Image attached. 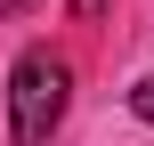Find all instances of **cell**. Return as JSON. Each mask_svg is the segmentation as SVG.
Instances as JSON below:
<instances>
[{"instance_id": "1", "label": "cell", "mask_w": 154, "mask_h": 146, "mask_svg": "<svg viewBox=\"0 0 154 146\" xmlns=\"http://www.w3.org/2000/svg\"><path fill=\"white\" fill-rule=\"evenodd\" d=\"M65 106H73V65L57 49H24L8 65V138L16 146H49Z\"/></svg>"}, {"instance_id": "2", "label": "cell", "mask_w": 154, "mask_h": 146, "mask_svg": "<svg viewBox=\"0 0 154 146\" xmlns=\"http://www.w3.org/2000/svg\"><path fill=\"white\" fill-rule=\"evenodd\" d=\"M130 114H138V122L154 130V73H146V81H130Z\"/></svg>"}, {"instance_id": "3", "label": "cell", "mask_w": 154, "mask_h": 146, "mask_svg": "<svg viewBox=\"0 0 154 146\" xmlns=\"http://www.w3.org/2000/svg\"><path fill=\"white\" fill-rule=\"evenodd\" d=\"M106 8H114V0H73V16H81V24H97Z\"/></svg>"}, {"instance_id": "4", "label": "cell", "mask_w": 154, "mask_h": 146, "mask_svg": "<svg viewBox=\"0 0 154 146\" xmlns=\"http://www.w3.org/2000/svg\"><path fill=\"white\" fill-rule=\"evenodd\" d=\"M24 8H32V0H0V16H24Z\"/></svg>"}]
</instances>
